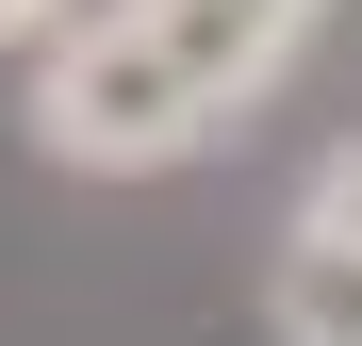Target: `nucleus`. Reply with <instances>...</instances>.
I'll return each instance as SVG.
<instances>
[{
	"mask_svg": "<svg viewBox=\"0 0 362 346\" xmlns=\"http://www.w3.org/2000/svg\"><path fill=\"white\" fill-rule=\"evenodd\" d=\"M214 132V83L165 50V17L132 0V17H99L49 50V83H33V149L49 165H99V182H132V165H181Z\"/></svg>",
	"mask_w": 362,
	"mask_h": 346,
	"instance_id": "1",
	"label": "nucleus"
},
{
	"mask_svg": "<svg viewBox=\"0 0 362 346\" xmlns=\"http://www.w3.org/2000/svg\"><path fill=\"white\" fill-rule=\"evenodd\" d=\"M264 313H280V346H362V248H280Z\"/></svg>",
	"mask_w": 362,
	"mask_h": 346,
	"instance_id": "2",
	"label": "nucleus"
},
{
	"mask_svg": "<svg viewBox=\"0 0 362 346\" xmlns=\"http://www.w3.org/2000/svg\"><path fill=\"white\" fill-rule=\"evenodd\" d=\"M296 248H362V149L313 165V198H296Z\"/></svg>",
	"mask_w": 362,
	"mask_h": 346,
	"instance_id": "3",
	"label": "nucleus"
},
{
	"mask_svg": "<svg viewBox=\"0 0 362 346\" xmlns=\"http://www.w3.org/2000/svg\"><path fill=\"white\" fill-rule=\"evenodd\" d=\"M33 33H66V0H0V50H33Z\"/></svg>",
	"mask_w": 362,
	"mask_h": 346,
	"instance_id": "4",
	"label": "nucleus"
},
{
	"mask_svg": "<svg viewBox=\"0 0 362 346\" xmlns=\"http://www.w3.org/2000/svg\"><path fill=\"white\" fill-rule=\"evenodd\" d=\"M247 17H264V33H280V50H296V33H313V17H329V0H247Z\"/></svg>",
	"mask_w": 362,
	"mask_h": 346,
	"instance_id": "5",
	"label": "nucleus"
}]
</instances>
